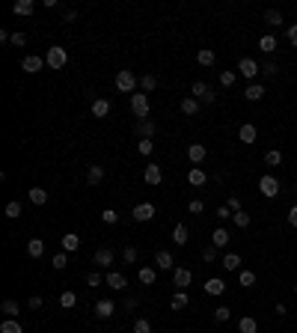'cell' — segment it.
Masks as SVG:
<instances>
[{"mask_svg": "<svg viewBox=\"0 0 297 333\" xmlns=\"http://www.w3.org/2000/svg\"><path fill=\"white\" fill-rule=\"evenodd\" d=\"M155 122L152 119H143V122H137V134H140V140H152V134H155Z\"/></svg>", "mask_w": 297, "mask_h": 333, "instance_id": "16", "label": "cell"}, {"mask_svg": "<svg viewBox=\"0 0 297 333\" xmlns=\"http://www.w3.org/2000/svg\"><path fill=\"white\" fill-rule=\"evenodd\" d=\"M0 333H24V330H21V324L15 318H6L3 324H0Z\"/></svg>", "mask_w": 297, "mask_h": 333, "instance_id": "41", "label": "cell"}, {"mask_svg": "<svg viewBox=\"0 0 297 333\" xmlns=\"http://www.w3.org/2000/svg\"><path fill=\"white\" fill-rule=\"evenodd\" d=\"M217 217H220V220H229V217H232V208H229V205H220V208H217Z\"/></svg>", "mask_w": 297, "mask_h": 333, "instance_id": "54", "label": "cell"}, {"mask_svg": "<svg viewBox=\"0 0 297 333\" xmlns=\"http://www.w3.org/2000/svg\"><path fill=\"white\" fill-rule=\"evenodd\" d=\"M220 83L226 86V89H229V86H235V71H220Z\"/></svg>", "mask_w": 297, "mask_h": 333, "instance_id": "50", "label": "cell"}, {"mask_svg": "<svg viewBox=\"0 0 297 333\" xmlns=\"http://www.w3.org/2000/svg\"><path fill=\"white\" fill-rule=\"evenodd\" d=\"M256 327H259V324H256L253 316H244V318L238 321V333H256Z\"/></svg>", "mask_w": 297, "mask_h": 333, "instance_id": "33", "label": "cell"}, {"mask_svg": "<svg viewBox=\"0 0 297 333\" xmlns=\"http://www.w3.org/2000/svg\"><path fill=\"white\" fill-rule=\"evenodd\" d=\"M30 309H42V298H30Z\"/></svg>", "mask_w": 297, "mask_h": 333, "instance_id": "61", "label": "cell"}, {"mask_svg": "<svg viewBox=\"0 0 297 333\" xmlns=\"http://www.w3.org/2000/svg\"><path fill=\"white\" fill-rule=\"evenodd\" d=\"M152 149H155L152 140H140V143H137V152H140V155H152Z\"/></svg>", "mask_w": 297, "mask_h": 333, "instance_id": "51", "label": "cell"}, {"mask_svg": "<svg viewBox=\"0 0 297 333\" xmlns=\"http://www.w3.org/2000/svg\"><path fill=\"white\" fill-rule=\"evenodd\" d=\"M140 86H143L146 92H152V89L158 86V78H155V75H143V78H140Z\"/></svg>", "mask_w": 297, "mask_h": 333, "instance_id": "43", "label": "cell"}, {"mask_svg": "<svg viewBox=\"0 0 297 333\" xmlns=\"http://www.w3.org/2000/svg\"><path fill=\"white\" fill-rule=\"evenodd\" d=\"M12 45H15V48L27 45V36H24V33H12Z\"/></svg>", "mask_w": 297, "mask_h": 333, "instance_id": "57", "label": "cell"}, {"mask_svg": "<svg viewBox=\"0 0 297 333\" xmlns=\"http://www.w3.org/2000/svg\"><path fill=\"white\" fill-rule=\"evenodd\" d=\"M134 333H152V324H148V318H137V321H134Z\"/></svg>", "mask_w": 297, "mask_h": 333, "instance_id": "47", "label": "cell"}, {"mask_svg": "<svg viewBox=\"0 0 297 333\" xmlns=\"http://www.w3.org/2000/svg\"><path fill=\"white\" fill-rule=\"evenodd\" d=\"M190 95H193V99L199 101V104H214V99H217V95L211 92V86H208V83H202V81H193Z\"/></svg>", "mask_w": 297, "mask_h": 333, "instance_id": "3", "label": "cell"}, {"mask_svg": "<svg viewBox=\"0 0 297 333\" xmlns=\"http://www.w3.org/2000/svg\"><path fill=\"white\" fill-rule=\"evenodd\" d=\"M107 113H110V101H107V99H95V101H92V116H95V119H104Z\"/></svg>", "mask_w": 297, "mask_h": 333, "instance_id": "17", "label": "cell"}, {"mask_svg": "<svg viewBox=\"0 0 297 333\" xmlns=\"http://www.w3.org/2000/svg\"><path fill=\"white\" fill-rule=\"evenodd\" d=\"M74 303H78V295H74V292H63V295H60V306H63V309H71Z\"/></svg>", "mask_w": 297, "mask_h": 333, "instance_id": "40", "label": "cell"}, {"mask_svg": "<svg viewBox=\"0 0 297 333\" xmlns=\"http://www.w3.org/2000/svg\"><path fill=\"white\" fill-rule=\"evenodd\" d=\"M232 220H235L238 229H247V226H250V214H247V211H235V214H232Z\"/></svg>", "mask_w": 297, "mask_h": 333, "instance_id": "39", "label": "cell"}, {"mask_svg": "<svg viewBox=\"0 0 297 333\" xmlns=\"http://www.w3.org/2000/svg\"><path fill=\"white\" fill-rule=\"evenodd\" d=\"M131 110L137 113V119L143 122V119L148 116V95H143V92H134V95H131Z\"/></svg>", "mask_w": 297, "mask_h": 333, "instance_id": "5", "label": "cell"}, {"mask_svg": "<svg viewBox=\"0 0 297 333\" xmlns=\"http://www.w3.org/2000/svg\"><path fill=\"white\" fill-rule=\"evenodd\" d=\"M152 217H155V205H152V202H140V205L134 208V220H137V223H148Z\"/></svg>", "mask_w": 297, "mask_h": 333, "instance_id": "8", "label": "cell"}, {"mask_svg": "<svg viewBox=\"0 0 297 333\" xmlns=\"http://www.w3.org/2000/svg\"><path fill=\"white\" fill-rule=\"evenodd\" d=\"M223 268L226 271H241V256L238 253H226L223 256Z\"/></svg>", "mask_w": 297, "mask_h": 333, "instance_id": "27", "label": "cell"}, {"mask_svg": "<svg viewBox=\"0 0 297 333\" xmlns=\"http://www.w3.org/2000/svg\"><path fill=\"white\" fill-rule=\"evenodd\" d=\"M288 223H291V226H294V229H297V205H294V208H291V211H288Z\"/></svg>", "mask_w": 297, "mask_h": 333, "instance_id": "60", "label": "cell"}, {"mask_svg": "<svg viewBox=\"0 0 297 333\" xmlns=\"http://www.w3.org/2000/svg\"><path fill=\"white\" fill-rule=\"evenodd\" d=\"M101 179H104V166L89 164V170H86V182H89V184H101Z\"/></svg>", "mask_w": 297, "mask_h": 333, "instance_id": "21", "label": "cell"}, {"mask_svg": "<svg viewBox=\"0 0 297 333\" xmlns=\"http://www.w3.org/2000/svg\"><path fill=\"white\" fill-rule=\"evenodd\" d=\"M182 113H184V116H193V113H199V101H196L193 95H187V99L182 101Z\"/></svg>", "mask_w": 297, "mask_h": 333, "instance_id": "30", "label": "cell"}, {"mask_svg": "<svg viewBox=\"0 0 297 333\" xmlns=\"http://www.w3.org/2000/svg\"><path fill=\"white\" fill-rule=\"evenodd\" d=\"M264 164H267V166H280V164H282V152H280V149H270V152L264 155Z\"/></svg>", "mask_w": 297, "mask_h": 333, "instance_id": "37", "label": "cell"}, {"mask_svg": "<svg viewBox=\"0 0 297 333\" xmlns=\"http://www.w3.org/2000/svg\"><path fill=\"white\" fill-rule=\"evenodd\" d=\"M101 283H104V277L98 274V271H89L86 274V285H101Z\"/></svg>", "mask_w": 297, "mask_h": 333, "instance_id": "52", "label": "cell"}, {"mask_svg": "<svg viewBox=\"0 0 297 333\" xmlns=\"http://www.w3.org/2000/svg\"><path fill=\"white\" fill-rule=\"evenodd\" d=\"M60 241H63V250H66V253H74V250L81 247V238L74 235V232H66V235L60 238Z\"/></svg>", "mask_w": 297, "mask_h": 333, "instance_id": "19", "label": "cell"}, {"mask_svg": "<svg viewBox=\"0 0 297 333\" xmlns=\"http://www.w3.org/2000/svg\"><path fill=\"white\" fill-rule=\"evenodd\" d=\"M122 262H125V265H137V247H125V250H122Z\"/></svg>", "mask_w": 297, "mask_h": 333, "instance_id": "42", "label": "cell"}, {"mask_svg": "<svg viewBox=\"0 0 297 333\" xmlns=\"http://www.w3.org/2000/svg\"><path fill=\"white\" fill-rule=\"evenodd\" d=\"M92 262H95L98 268H110V265H113V253H110L107 247H101V250H98V253L92 256Z\"/></svg>", "mask_w": 297, "mask_h": 333, "instance_id": "15", "label": "cell"}, {"mask_svg": "<svg viewBox=\"0 0 297 333\" xmlns=\"http://www.w3.org/2000/svg\"><path fill=\"white\" fill-rule=\"evenodd\" d=\"M187 303H190L187 292H176V295H172V309H184Z\"/></svg>", "mask_w": 297, "mask_h": 333, "instance_id": "38", "label": "cell"}, {"mask_svg": "<svg viewBox=\"0 0 297 333\" xmlns=\"http://www.w3.org/2000/svg\"><path fill=\"white\" fill-rule=\"evenodd\" d=\"M190 280H193V274H190L187 268H172V285H176L179 292H187Z\"/></svg>", "mask_w": 297, "mask_h": 333, "instance_id": "7", "label": "cell"}, {"mask_svg": "<svg viewBox=\"0 0 297 333\" xmlns=\"http://www.w3.org/2000/svg\"><path fill=\"white\" fill-rule=\"evenodd\" d=\"M259 194H262L264 200H274V197L280 194V182H277L274 176H262V179H259Z\"/></svg>", "mask_w": 297, "mask_h": 333, "instance_id": "4", "label": "cell"}, {"mask_svg": "<svg viewBox=\"0 0 297 333\" xmlns=\"http://www.w3.org/2000/svg\"><path fill=\"white\" fill-rule=\"evenodd\" d=\"M256 125L253 122H244L241 128H238V137H241V143H256Z\"/></svg>", "mask_w": 297, "mask_h": 333, "instance_id": "14", "label": "cell"}, {"mask_svg": "<svg viewBox=\"0 0 297 333\" xmlns=\"http://www.w3.org/2000/svg\"><path fill=\"white\" fill-rule=\"evenodd\" d=\"M143 179H146V184H161V179H164V170L158 164H146V173H143Z\"/></svg>", "mask_w": 297, "mask_h": 333, "instance_id": "9", "label": "cell"}, {"mask_svg": "<svg viewBox=\"0 0 297 333\" xmlns=\"http://www.w3.org/2000/svg\"><path fill=\"white\" fill-rule=\"evenodd\" d=\"M259 48H262L264 54H274V51H277V39L267 33V36H262V39H259Z\"/></svg>", "mask_w": 297, "mask_h": 333, "instance_id": "34", "label": "cell"}, {"mask_svg": "<svg viewBox=\"0 0 297 333\" xmlns=\"http://www.w3.org/2000/svg\"><path fill=\"white\" fill-rule=\"evenodd\" d=\"M211 241H214V247H226V244H229V232L223 229V226H217L214 235H211Z\"/></svg>", "mask_w": 297, "mask_h": 333, "instance_id": "29", "label": "cell"}, {"mask_svg": "<svg viewBox=\"0 0 297 333\" xmlns=\"http://www.w3.org/2000/svg\"><path fill=\"white\" fill-rule=\"evenodd\" d=\"M196 60H199V66H214V63H217V54L211 51V48H199Z\"/></svg>", "mask_w": 297, "mask_h": 333, "instance_id": "26", "label": "cell"}, {"mask_svg": "<svg viewBox=\"0 0 297 333\" xmlns=\"http://www.w3.org/2000/svg\"><path fill=\"white\" fill-rule=\"evenodd\" d=\"M214 318H217V321H229V318H232V309H229V306H217V309H214Z\"/></svg>", "mask_w": 297, "mask_h": 333, "instance_id": "45", "label": "cell"}, {"mask_svg": "<svg viewBox=\"0 0 297 333\" xmlns=\"http://www.w3.org/2000/svg\"><path fill=\"white\" fill-rule=\"evenodd\" d=\"M172 241H176L179 247H184V244L190 241V235H187V226H184V223H179L176 229H172Z\"/></svg>", "mask_w": 297, "mask_h": 333, "instance_id": "25", "label": "cell"}, {"mask_svg": "<svg viewBox=\"0 0 297 333\" xmlns=\"http://www.w3.org/2000/svg\"><path fill=\"white\" fill-rule=\"evenodd\" d=\"M238 283H241V285H253V283H256V274H253V271H241V274H238Z\"/></svg>", "mask_w": 297, "mask_h": 333, "instance_id": "49", "label": "cell"}, {"mask_svg": "<svg viewBox=\"0 0 297 333\" xmlns=\"http://www.w3.org/2000/svg\"><path fill=\"white\" fill-rule=\"evenodd\" d=\"M0 309H3L9 318H18V313H21V306H18L15 300H3V303H0Z\"/></svg>", "mask_w": 297, "mask_h": 333, "instance_id": "36", "label": "cell"}, {"mask_svg": "<svg viewBox=\"0 0 297 333\" xmlns=\"http://www.w3.org/2000/svg\"><path fill=\"white\" fill-rule=\"evenodd\" d=\"M244 99H247V101H262V99H264V86H262V83H250V86H247V92H244Z\"/></svg>", "mask_w": 297, "mask_h": 333, "instance_id": "18", "label": "cell"}, {"mask_svg": "<svg viewBox=\"0 0 297 333\" xmlns=\"http://www.w3.org/2000/svg\"><path fill=\"white\" fill-rule=\"evenodd\" d=\"M113 313H116V303L113 300H98L95 303V316L98 318H113Z\"/></svg>", "mask_w": 297, "mask_h": 333, "instance_id": "12", "label": "cell"}, {"mask_svg": "<svg viewBox=\"0 0 297 333\" xmlns=\"http://www.w3.org/2000/svg\"><path fill=\"white\" fill-rule=\"evenodd\" d=\"M277 71H280L277 63H264V66H262V75H267V78H277Z\"/></svg>", "mask_w": 297, "mask_h": 333, "instance_id": "53", "label": "cell"}, {"mask_svg": "<svg viewBox=\"0 0 297 333\" xmlns=\"http://www.w3.org/2000/svg\"><path fill=\"white\" fill-rule=\"evenodd\" d=\"M202 259H205V262H214V259H217V247H205Z\"/></svg>", "mask_w": 297, "mask_h": 333, "instance_id": "59", "label": "cell"}, {"mask_svg": "<svg viewBox=\"0 0 297 333\" xmlns=\"http://www.w3.org/2000/svg\"><path fill=\"white\" fill-rule=\"evenodd\" d=\"M264 21L270 24V27H280V24H282V12L280 9H267L264 12Z\"/></svg>", "mask_w": 297, "mask_h": 333, "instance_id": "35", "label": "cell"}, {"mask_svg": "<svg viewBox=\"0 0 297 333\" xmlns=\"http://www.w3.org/2000/svg\"><path fill=\"white\" fill-rule=\"evenodd\" d=\"M42 66H48L42 57H36V54H30V57H24V63H21V68L24 71H30V75H36V71H42Z\"/></svg>", "mask_w": 297, "mask_h": 333, "instance_id": "10", "label": "cell"}, {"mask_svg": "<svg viewBox=\"0 0 297 333\" xmlns=\"http://www.w3.org/2000/svg\"><path fill=\"white\" fill-rule=\"evenodd\" d=\"M51 265H54L57 271H66V265H68V253H57V256L51 259Z\"/></svg>", "mask_w": 297, "mask_h": 333, "instance_id": "44", "label": "cell"}, {"mask_svg": "<svg viewBox=\"0 0 297 333\" xmlns=\"http://www.w3.org/2000/svg\"><path fill=\"white\" fill-rule=\"evenodd\" d=\"M155 277H158V274H155V268H140V271H137L140 285H152V283H155Z\"/></svg>", "mask_w": 297, "mask_h": 333, "instance_id": "32", "label": "cell"}, {"mask_svg": "<svg viewBox=\"0 0 297 333\" xmlns=\"http://www.w3.org/2000/svg\"><path fill=\"white\" fill-rule=\"evenodd\" d=\"M226 205L232 208V214H235V211H244V208H241V200H238V197H229V202H226Z\"/></svg>", "mask_w": 297, "mask_h": 333, "instance_id": "58", "label": "cell"}, {"mask_svg": "<svg viewBox=\"0 0 297 333\" xmlns=\"http://www.w3.org/2000/svg\"><path fill=\"white\" fill-rule=\"evenodd\" d=\"M30 202L33 205H45L48 202V190L45 187H30Z\"/></svg>", "mask_w": 297, "mask_h": 333, "instance_id": "31", "label": "cell"}, {"mask_svg": "<svg viewBox=\"0 0 297 333\" xmlns=\"http://www.w3.org/2000/svg\"><path fill=\"white\" fill-rule=\"evenodd\" d=\"M104 283L110 285V289H116V292H122V289H125V285H128V280H125V277H122L119 271H110V274L104 277Z\"/></svg>", "mask_w": 297, "mask_h": 333, "instance_id": "13", "label": "cell"}, {"mask_svg": "<svg viewBox=\"0 0 297 333\" xmlns=\"http://www.w3.org/2000/svg\"><path fill=\"white\" fill-rule=\"evenodd\" d=\"M238 71H241V78H247V81H256V75L262 71V66H259L256 60H250V57H244V60L238 63Z\"/></svg>", "mask_w": 297, "mask_h": 333, "instance_id": "6", "label": "cell"}, {"mask_svg": "<svg viewBox=\"0 0 297 333\" xmlns=\"http://www.w3.org/2000/svg\"><path fill=\"white\" fill-rule=\"evenodd\" d=\"M202 208H205V205H202L199 200H193V202L187 205V211H190V214H202Z\"/></svg>", "mask_w": 297, "mask_h": 333, "instance_id": "56", "label": "cell"}, {"mask_svg": "<svg viewBox=\"0 0 297 333\" xmlns=\"http://www.w3.org/2000/svg\"><path fill=\"white\" fill-rule=\"evenodd\" d=\"M45 63H48V68L60 71V68H66V63H68V51H66L63 45H51V48H48V54H45Z\"/></svg>", "mask_w": 297, "mask_h": 333, "instance_id": "1", "label": "cell"}, {"mask_svg": "<svg viewBox=\"0 0 297 333\" xmlns=\"http://www.w3.org/2000/svg\"><path fill=\"white\" fill-rule=\"evenodd\" d=\"M187 158H190L193 164H202V161L208 158V149L202 146V143H193V146H187Z\"/></svg>", "mask_w": 297, "mask_h": 333, "instance_id": "11", "label": "cell"}, {"mask_svg": "<svg viewBox=\"0 0 297 333\" xmlns=\"http://www.w3.org/2000/svg\"><path fill=\"white\" fill-rule=\"evenodd\" d=\"M101 220H104V223H107V226H113V223H116V220H119V214H116V211H113V208H104V211H101Z\"/></svg>", "mask_w": 297, "mask_h": 333, "instance_id": "48", "label": "cell"}, {"mask_svg": "<svg viewBox=\"0 0 297 333\" xmlns=\"http://www.w3.org/2000/svg\"><path fill=\"white\" fill-rule=\"evenodd\" d=\"M27 253H30L33 259L45 256V241H42V238H30V244H27Z\"/></svg>", "mask_w": 297, "mask_h": 333, "instance_id": "28", "label": "cell"}, {"mask_svg": "<svg viewBox=\"0 0 297 333\" xmlns=\"http://www.w3.org/2000/svg\"><path fill=\"white\" fill-rule=\"evenodd\" d=\"M187 182H190L193 187H202V184L208 182V176H205V170H199V166H193V170L187 173Z\"/></svg>", "mask_w": 297, "mask_h": 333, "instance_id": "23", "label": "cell"}, {"mask_svg": "<svg viewBox=\"0 0 297 333\" xmlns=\"http://www.w3.org/2000/svg\"><path fill=\"white\" fill-rule=\"evenodd\" d=\"M223 292H226V283H223L220 277H211L205 283V295H223Z\"/></svg>", "mask_w": 297, "mask_h": 333, "instance_id": "22", "label": "cell"}, {"mask_svg": "<svg viewBox=\"0 0 297 333\" xmlns=\"http://www.w3.org/2000/svg\"><path fill=\"white\" fill-rule=\"evenodd\" d=\"M137 306V298H125V309H134Z\"/></svg>", "mask_w": 297, "mask_h": 333, "instance_id": "62", "label": "cell"}, {"mask_svg": "<svg viewBox=\"0 0 297 333\" xmlns=\"http://www.w3.org/2000/svg\"><path fill=\"white\" fill-rule=\"evenodd\" d=\"M155 262H158V268H161V271H166V268L176 265V259H172V253H169V250H158Z\"/></svg>", "mask_w": 297, "mask_h": 333, "instance_id": "24", "label": "cell"}, {"mask_svg": "<svg viewBox=\"0 0 297 333\" xmlns=\"http://www.w3.org/2000/svg\"><path fill=\"white\" fill-rule=\"evenodd\" d=\"M116 89L119 92H137V75L134 71H128V68H122V71H116Z\"/></svg>", "mask_w": 297, "mask_h": 333, "instance_id": "2", "label": "cell"}, {"mask_svg": "<svg viewBox=\"0 0 297 333\" xmlns=\"http://www.w3.org/2000/svg\"><path fill=\"white\" fill-rule=\"evenodd\" d=\"M12 12L27 18V15H33V12H36V3H33V0H18V3L12 6Z\"/></svg>", "mask_w": 297, "mask_h": 333, "instance_id": "20", "label": "cell"}, {"mask_svg": "<svg viewBox=\"0 0 297 333\" xmlns=\"http://www.w3.org/2000/svg\"><path fill=\"white\" fill-rule=\"evenodd\" d=\"M6 217H12V220L21 217V202H18V200H12V202L6 205Z\"/></svg>", "mask_w": 297, "mask_h": 333, "instance_id": "46", "label": "cell"}, {"mask_svg": "<svg viewBox=\"0 0 297 333\" xmlns=\"http://www.w3.org/2000/svg\"><path fill=\"white\" fill-rule=\"evenodd\" d=\"M285 36H288V42H291V45L297 48V24H291V27L285 30Z\"/></svg>", "mask_w": 297, "mask_h": 333, "instance_id": "55", "label": "cell"}]
</instances>
